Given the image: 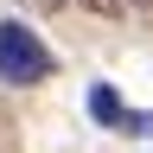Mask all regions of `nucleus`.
Here are the masks:
<instances>
[{
  "instance_id": "obj_1",
  "label": "nucleus",
  "mask_w": 153,
  "mask_h": 153,
  "mask_svg": "<svg viewBox=\"0 0 153 153\" xmlns=\"http://www.w3.org/2000/svg\"><path fill=\"white\" fill-rule=\"evenodd\" d=\"M45 76H51V45L32 26H19V19H0V83L32 89V83H45Z\"/></svg>"
},
{
  "instance_id": "obj_2",
  "label": "nucleus",
  "mask_w": 153,
  "mask_h": 153,
  "mask_svg": "<svg viewBox=\"0 0 153 153\" xmlns=\"http://www.w3.org/2000/svg\"><path fill=\"white\" fill-rule=\"evenodd\" d=\"M83 7H89V13H115L121 0H83Z\"/></svg>"
},
{
  "instance_id": "obj_3",
  "label": "nucleus",
  "mask_w": 153,
  "mask_h": 153,
  "mask_svg": "<svg viewBox=\"0 0 153 153\" xmlns=\"http://www.w3.org/2000/svg\"><path fill=\"white\" fill-rule=\"evenodd\" d=\"M134 7H153V0H134Z\"/></svg>"
}]
</instances>
